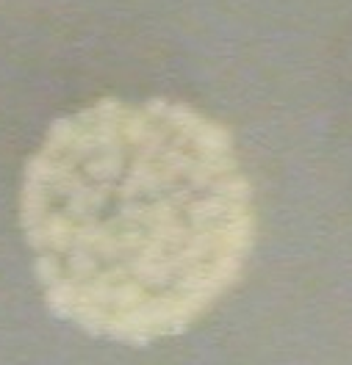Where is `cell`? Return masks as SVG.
<instances>
[{"label":"cell","mask_w":352,"mask_h":365,"mask_svg":"<svg viewBox=\"0 0 352 365\" xmlns=\"http://www.w3.org/2000/svg\"><path fill=\"white\" fill-rule=\"evenodd\" d=\"M20 219L47 307L106 341L186 332L225 297L256 235L231 133L172 100H97L50 125Z\"/></svg>","instance_id":"obj_1"}]
</instances>
